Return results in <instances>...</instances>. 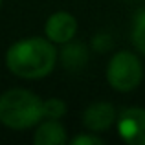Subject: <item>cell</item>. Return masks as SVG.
<instances>
[{
    "mask_svg": "<svg viewBox=\"0 0 145 145\" xmlns=\"http://www.w3.org/2000/svg\"><path fill=\"white\" fill-rule=\"evenodd\" d=\"M33 142L37 145H64L68 142L66 131L57 120H46L35 131Z\"/></svg>",
    "mask_w": 145,
    "mask_h": 145,
    "instance_id": "cell-7",
    "label": "cell"
},
{
    "mask_svg": "<svg viewBox=\"0 0 145 145\" xmlns=\"http://www.w3.org/2000/svg\"><path fill=\"white\" fill-rule=\"evenodd\" d=\"M143 77V66L131 52H118L106 66V81L118 92H131Z\"/></svg>",
    "mask_w": 145,
    "mask_h": 145,
    "instance_id": "cell-3",
    "label": "cell"
},
{
    "mask_svg": "<svg viewBox=\"0 0 145 145\" xmlns=\"http://www.w3.org/2000/svg\"><path fill=\"white\" fill-rule=\"evenodd\" d=\"M132 40L136 48L145 55V9L140 11L134 18V29H132Z\"/></svg>",
    "mask_w": 145,
    "mask_h": 145,
    "instance_id": "cell-8",
    "label": "cell"
},
{
    "mask_svg": "<svg viewBox=\"0 0 145 145\" xmlns=\"http://www.w3.org/2000/svg\"><path fill=\"white\" fill-rule=\"evenodd\" d=\"M118 132L125 143L145 145V110L125 108L118 118Z\"/></svg>",
    "mask_w": 145,
    "mask_h": 145,
    "instance_id": "cell-4",
    "label": "cell"
},
{
    "mask_svg": "<svg viewBox=\"0 0 145 145\" xmlns=\"http://www.w3.org/2000/svg\"><path fill=\"white\" fill-rule=\"evenodd\" d=\"M70 143L72 145H101L103 140L94 134H81V136H75Z\"/></svg>",
    "mask_w": 145,
    "mask_h": 145,
    "instance_id": "cell-10",
    "label": "cell"
},
{
    "mask_svg": "<svg viewBox=\"0 0 145 145\" xmlns=\"http://www.w3.org/2000/svg\"><path fill=\"white\" fill-rule=\"evenodd\" d=\"M44 101L24 88H11L0 96V121L15 131H24L44 118Z\"/></svg>",
    "mask_w": 145,
    "mask_h": 145,
    "instance_id": "cell-2",
    "label": "cell"
},
{
    "mask_svg": "<svg viewBox=\"0 0 145 145\" xmlns=\"http://www.w3.org/2000/svg\"><path fill=\"white\" fill-rule=\"evenodd\" d=\"M48 40L57 44H66L75 37L77 31V20L74 15L66 13V11H57L46 20L44 26Z\"/></svg>",
    "mask_w": 145,
    "mask_h": 145,
    "instance_id": "cell-5",
    "label": "cell"
},
{
    "mask_svg": "<svg viewBox=\"0 0 145 145\" xmlns=\"http://www.w3.org/2000/svg\"><path fill=\"white\" fill-rule=\"evenodd\" d=\"M0 4H2V0H0Z\"/></svg>",
    "mask_w": 145,
    "mask_h": 145,
    "instance_id": "cell-11",
    "label": "cell"
},
{
    "mask_svg": "<svg viewBox=\"0 0 145 145\" xmlns=\"http://www.w3.org/2000/svg\"><path fill=\"white\" fill-rule=\"evenodd\" d=\"M57 63V50L52 40L31 37L15 42L6 53V64L17 77L40 79L52 74Z\"/></svg>",
    "mask_w": 145,
    "mask_h": 145,
    "instance_id": "cell-1",
    "label": "cell"
},
{
    "mask_svg": "<svg viewBox=\"0 0 145 145\" xmlns=\"http://www.w3.org/2000/svg\"><path fill=\"white\" fill-rule=\"evenodd\" d=\"M116 108H114L110 103L99 101L90 105L88 108L83 114V123L88 131L92 132H103L110 127V125L116 121Z\"/></svg>",
    "mask_w": 145,
    "mask_h": 145,
    "instance_id": "cell-6",
    "label": "cell"
},
{
    "mask_svg": "<svg viewBox=\"0 0 145 145\" xmlns=\"http://www.w3.org/2000/svg\"><path fill=\"white\" fill-rule=\"evenodd\" d=\"M42 114H44L46 120H61V118L66 114V105H64L63 99H57V97L46 99V101H44Z\"/></svg>",
    "mask_w": 145,
    "mask_h": 145,
    "instance_id": "cell-9",
    "label": "cell"
}]
</instances>
